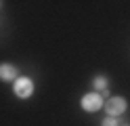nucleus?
Listing matches in <instances>:
<instances>
[{
    "instance_id": "2",
    "label": "nucleus",
    "mask_w": 130,
    "mask_h": 126,
    "mask_svg": "<svg viewBox=\"0 0 130 126\" xmlns=\"http://www.w3.org/2000/svg\"><path fill=\"white\" fill-rule=\"evenodd\" d=\"M80 105H82L84 111H96L101 105H103V97L99 95V92H88V95L82 97V101H80Z\"/></svg>"
},
{
    "instance_id": "3",
    "label": "nucleus",
    "mask_w": 130,
    "mask_h": 126,
    "mask_svg": "<svg viewBox=\"0 0 130 126\" xmlns=\"http://www.w3.org/2000/svg\"><path fill=\"white\" fill-rule=\"evenodd\" d=\"M31 92H34V82L29 78H17L15 80V95L19 99H27L31 97Z\"/></svg>"
},
{
    "instance_id": "1",
    "label": "nucleus",
    "mask_w": 130,
    "mask_h": 126,
    "mask_svg": "<svg viewBox=\"0 0 130 126\" xmlns=\"http://www.w3.org/2000/svg\"><path fill=\"white\" fill-rule=\"evenodd\" d=\"M105 111L109 114V118H116L120 114L126 111V99L124 97H109L105 103Z\"/></svg>"
},
{
    "instance_id": "5",
    "label": "nucleus",
    "mask_w": 130,
    "mask_h": 126,
    "mask_svg": "<svg viewBox=\"0 0 130 126\" xmlns=\"http://www.w3.org/2000/svg\"><path fill=\"white\" fill-rule=\"evenodd\" d=\"M92 86L99 88V90H105L107 88V78H105V76H96V78L92 80Z\"/></svg>"
},
{
    "instance_id": "7",
    "label": "nucleus",
    "mask_w": 130,
    "mask_h": 126,
    "mask_svg": "<svg viewBox=\"0 0 130 126\" xmlns=\"http://www.w3.org/2000/svg\"><path fill=\"white\" fill-rule=\"evenodd\" d=\"M0 4H2V2H0Z\"/></svg>"
},
{
    "instance_id": "4",
    "label": "nucleus",
    "mask_w": 130,
    "mask_h": 126,
    "mask_svg": "<svg viewBox=\"0 0 130 126\" xmlns=\"http://www.w3.org/2000/svg\"><path fill=\"white\" fill-rule=\"evenodd\" d=\"M0 80L2 82L17 80V67H15L13 63H0Z\"/></svg>"
},
{
    "instance_id": "6",
    "label": "nucleus",
    "mask_w": 130,
    "mask_h": 126,
    "mask_svg": "<svg viewBox=\"0 0 130 126\" xmlns=\"http://www.w3.org/2000/svg\"><path fill=\"white\" fill-rule=\"evenodd\" d=\"M101 126H118V120L116 118H107V120H103Z\"/></svg>"
}]
</instances>
